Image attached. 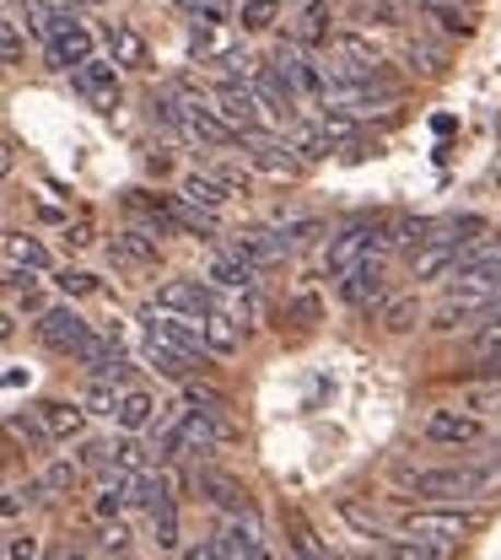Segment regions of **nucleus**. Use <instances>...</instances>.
<instances>
[{
    "label": "nucleus",
    "mask_w": 501,
    "mask_h": 560,
    "mask_svg": "<svg viewBox=\"0 0 501 560\" xmlns=\"http://www.w3.org/2000/svg\"><path fill=\"white\" fill-rule=\"evenodd\" d=\"M394 486L421 495V501H491V495H501V469H458V464L410 469V464H399Z\"/></svg>",
    "instance_id": "f257e3e1"
},
{
    "label": "nucleus",
    "mask_w": 501,
    "mask_h": 560,
    "mask_svg": "<svg viewBox=\"0 0 501 560\" xmlns=\"http://www.w3.org/2000/svg\"><path fill=\"white\" fill-rule=\"evenodd\" d=\"M226 431H221V420L215 410H184V416L167 425V436H162V458H200V453H211L215 442H221Z\"/></svg>",
    "instance_id": "f03ea898"
},
{
    "label": "nucleus",
    "mask_w": 501,
    "mask_h": 560,
    "mask_svg": "<svg viewBox=\"0 0 501 560\" xmlns=\"http://www.w3.org/2000/svg\"><path fill=\"white\" fill-rule=\"evenodd\" d=\"M340 296H346V307H357V313H372L383 296H388V254H366L357 259L346 276H340Z\"/></svg>",
    "instance_id": "7ed1b4c3"
},
{
    "label": "nucleus",
    "mask_w": 501,
    "mask_h": 560,
    "mask_svg": "<svg viewBox=\"0 0 501 560\" xmlns=\"http://www.w3.org/2000/svg\"><path fill=\"white\" fill-rule=\"evenodd\" d=\"M141 329H145V340H162V346L184 350V355H189V361H200V366L211 361V355H206V346H200V318H178V313L145 307Z\"/></svg>",
    "instance_id": "20e7f679"
},
{
    "label": "nucleus",
    "mask_w": 501,
    "mask_h": 560,
    "mask_svg": "<svg viewBox=\"0 0 501 560\" xmlns=\"http://www.w3.org/2000/svg\"><path fill=\"white\" fill-rule=\"evenodd\" d=\"M211 103L237 136H254V130H265V119H270V114H265V103H259V92H254L248 81H221Z\"/></svg>",
    "instance_id": "39448f33"
},
{
    "label": "nucleus",
    "mask_w": 501,
    "mask_h": 560,
    "mask_svg": "<svg viewBox=\"0 0 501 560\" xmlns=\"http://www.w3.org/2000/svg\"><path fill=\"white\" fill-rule=\"evenodd\" d=\"M71 81H75V92H81L86 103H97L103 114H114V108H119V97H125L119 66H114V60H97V55H86V60L71 70Z\"/></svg>",
    "instance_id": "423d86ee"
},
{
    "label": "nucleus",
    "mask_w": 501,
    "mask_h": 560,
    "mask_svg": "<svg viewBox=\"0 0 501 560\" xmlns=\"http://www.w3.org/2000/svg\"><path fill=\"white\" fill-rule=\"evenodd\" d=\"M33 335H38V346L55 350V355H75L81 340L92 335V324H86L75 307H44L38 324H33Z\"/></svg>",
    "instance_id": "0eeeda50"
},
{
    "label": "nucleus",
    "mask_w": 501,
    "mask_h": 560,
    "mask_svg": "<svg viewBox=\"0 0 501 560\" xmlns=\"http://www.w3.org/2000/svg\"><path fill=\"white\" fill-rule=\"evenodd\" d=\"M276 70L291 81V92H296V97H324V92H329L324 66H318V60H313V49H302L296 38L276 49Z\"/></svg>",
    "instance_id": "6e6552de"
},
{
    "label": "nucleus",
    "mask_w": 501,
    "mask_h": 560,
    "mask_svg": "<svg viewBox=\"0 0 501 560\" xmlns=\"http://www.w3.org/2000/svg\"><path fill=\"white\" fill-rule=\"evenodd\" d=\"M399 534H410V539H427V545H447V550H458V545L469 539V517H464V512H410V517L399 523Z\"/></svg>",
    "instance_id": "1a4fd4ad"
},
{
    "label": "nucleus",
    "mask_w": 501,
    "mask_h": 560,
    "mask_svg": "<svg viewBox=\"0 0 501 560\" xmlns=\"http://www.w3.org/2000/svg\"><path fill=\"white\" fill-rule=\"evenodd\" d=\"M372 248H377V226H366V221L346 226V232H340V237L324 248V276L340 280L346 270H351V265H357V259H366Z\"/></svg>",
    "instance_id": "9d476101"
},
{
    "label": "nucleus",
    "mask_w": 501,
    "mask_h": 560,
    "mask_svg": "<svg viewBox=\"0 0 501 560\" xmlns=\"http://www.w3.org/2000/svg\"><path fill=\"white\" fill-rule=\"evenodd\" d=\"M151 307H162V313H178V318H206L215 307V291L206 280H167L162 291H156V302Z\"/></svg>",
    "instance_id": "9b49d317"
},
{
    "label": "nucleus",
    "mask_w": 501,
    "mask_h": 560,
    "mask_svg": "<svg viewBox=\"0 0 501 560\" xmlns=\"http://www.w3.org/2000/svg\"><path fill=\"white\" fill-rule=\"evenodd\" d=\"M486 436V420L469 416V410H431L427 416V442L436 447H469Z\"/></svg>",
    "instance_id": "f8f14e48"
},
{
    "label": "nucleus",
    "mask_w": 501,
    "mask_h": 560,
    "mask_svg": "<svg viewBox=\"0 0 501 560\" xmlns=\"http://www.w3.org/2000/svg\"><path fill=\"white\" fill-rule=\"evenodd\" d=\"M44 55H49V66L55 70H75L86 55H92V33H86L75 16H66V22L44 38Z\"/></svg>",
    "instance_id": "ddd939ff"
},
{
    "label": "nucleus",
    "mask_w": 501,
    "mask_h": 560,
    "mask_svg": "<svg viewBox=\"0 0 501 560\" xmlns=\"http://www.w3.org/2000/svg\"><path fill=\"white\" fill-rule=\"evenodd\" d=\"M248 145V156H254V167L259 173H270V178H291L302 162H296V151H291V140L281 136H265V130H254V136H243Z\"/></svg>",
    "instance_id": "4468645a"
},
{
    "label": "nucleus",
    "mask_w": 501,
    "mask_h": 560,
    "mask_svg": "<svg viewBox=\"0 0 501 560\" xmlns=\"http://www.w3.org/2000/svg\"><path fill=\"white\" fill-rule=\"evenodd\" d=\"M195 486H200V495H206L211 506H221L226 517H243V512H254V495H248V486H237L232 475L200 469V475H195Z\"/></svg>",
    "instance_id": "2eb2a0df"
},
{
    "label": "nucleus",
    "mask_w": 501,
    "mask_h": 560,
    "mask_svg": "<svg viewBox=\"0 0 501 560\" xmlns=\"http://www.w3.org/2000/svg\"><path fill=\"white\" fill-rule=\"evenodd\" d=\"M108 60L119 70H151V44L141 38V27H130V22H108Z\"/></svg>",
    "instance_id": "dca6fc26"
},
{
    "label": "nucleus",
    "mask_w": 501,
    "mask_h": 560,
    "mask_svg": "<svg viewBox=\"0 0 501 560\" xmlns=\"http://www.w3.org/2000/svg\"><path fill=\"white\" fill-rule=\"evenodd\" d=\"M243 44H237V27L232 22H215V27H195L189 33V55L200 60V66H221V60H232Z\"/></svg>",
    "instance_id": "f3484780"
},
{
    "label": "nucleus",
    "mask_w": 501,
    "mask_h": 560,
    "mask_svg": "<svg viewBox=\"0 0 501 560\" xmlns=\"http://www.w3.org/2000/svg\"><path fill=\"white\" fill-rule=\"evenodd\" d=\"M178 200H184V206H195V210H211V215H221V210L232 206V189H226L215 173H184Z\"/></svg>",
    "instance_id": "a211bd4d"
},
{
    "label": "nucleus",
    "mask_w": 501,
    "mask_h": 560,
    "mask_svg": "<svg viewBox=\"0 0 501 560\" xmlns=\"http://www.w3.org/2000/svg\"><path fill=\"white\" fill-rule=\"evenodd\" d=\"M108 259L125 265V270H151V265L162 259V248H156L151 232H136V226H130V232H119V237L108 243Z\"/></svg>",
    "instance_id": "6ab92c4d"
},
{
    "label": "nucleus",
    "mask_w": 501,
    "mask_h": 560,
    "mask_svg": "<svg viewBox=\"0 0 501 560\" xmlns=\"http://www.w3.org/2000/svg\"><path fill=\"white\" fill-rule=\"evenodd\" d=\"M33 416H38V425H44L55 442H71V436H81V431H86V410H81V405H71V399H44Z\"/></svg>",
    "instance_id": "aec40b11"
},
{
    "label": "nucleus",
    "mask_w": 501,
    "mask_h": 560,
    "mask_svg": "<svg viewBox=\"0 0 501 560\" xmlns=\"http://www.w3.org/2000/svg\"><path fill=\"white\" fill-rule=\"evenodd\" d=\"M254 280H259V270L243 265L232 248H221V254L211 259V270H206V285H211V291H248Z\"/></svg>",
    "instance_id": "412c9836"
},
{
    "label": "nucleus",
    "mask_w": 501,
    "mask_h": 560,
    "mask_svg": "<svg viewBox=\"0 0 501 560\" xmlns=\"http://www.w3.org/2000/svg\"><path fill=\"white\" fill-rule=\"evenodd\" d=\"M200 346H206V355H237V350H243V329H237L221 307H211V313L200 318Z\"/></svg>",
    "instance_id": "4be33fe9"
},
{
    "label": "nucleus",
    "mask_w": 501,
    "mask_h": 560,
    "mask_svg": "<svg viewBox=\"0 0 501 560\" xmlns=\"http://www.w3.org/2000/svg\"><path fill=\"white\" fill-rule=\"evenodd\" d=\"M156 410H162V405H156V399H151L145 388H119V405H114V420H119V431H136V436H141L145 425L156 420Z\"/></svg>",
    "instance_id": "5701e85b"
},
{
    "label": "nucleus",
    "mask_w": 501,
    "mask_h": 560,
    "mask_svg": "<svg viewBox=\"0 0 501 560\" xmlns=\"http://www.w3.org/2000/svg\"><path fill=\"white\" fill-rule=\"evenodd\" d=\"M0 248H5V259H11L16 270H27V276H44V270H49V248H44L38 237H27V232L0 237Z\"/></svg>",
    "instance_id": "b1692460"
},
{
    "label": "nucleus",
    "mask_w": 501,
    "mask_h": 560,
    "mask_svg": "<svg viewBox=\"0 0 501 560\" xmlns=\"http://www.w3.org/2000/svg\"><path fill=\"white\" fill-rule=\"evenodd\" d=\"M431 16V27L442 33V38H475V27H480V16H475V5H421Z\"/></svg>",
    "instance_id": "393cba45"
},
{
    "label": "nucleus",
    "mask_w": 501,
    "mask_h": 560,
    "mask_svg": "<svg viewBox=\"0 0 501 560\" xmlns=\"http://www.w3.org/2000/svg\"><path fill=\"white\" fill-rule=\"evenodd\" d=\"M405 60H410V70H421V75H442L447 70V49L431 44L427 33H410L405 38Z\"/></svg>",
    "instance_id": "a878e982"
},
{
    "label": "nucleus",
    "mask_w": 501,
    "mask_h": 560,
    "mask_svg": "<svg viewBox=\"0 0 501 560\" xmlns=\"http://www.w3.org/2000/svg\"><path fill=\"white\" fill-rule=\"evenodd\" d=\"M145 361L162 372V377H173V383H189V372L200 366V361H189L184 350H173V346H162V340H145Z\"/></svg>",
    "instance_id": "bb28decb"
},
{
    "label": "nucleus",
    "mask_w": 501,
    "mask_h": 560,
    "mask_svg": "<svg viewBox=\"0 0 501 560\" xmlns=\"http://www.w3.org/2000/svg\"><path fill=\"white\" fill-rule=\"evenodd\" d=\"M377 307H383V329H388V335H410V329H416V318H421L416 291H410V296H383Z\"/></svg>",
    "instance_id": "cd10ccee"
},
{
    "label": "nucleus",
    "mask_w": 501,
    "mask_h": 560,
    "mask_svg": "<svg viewBox=\"0 0 501 560\" xmlns=\"http://www.w3.org/2000/svg\"><path fill=\"white\" fill-rule=\"evenodd\" d=\"M281 22V0H243L237 5V27L243 33H270Z\"/></svg>",
    "instance_id": "c85d7f7f"
},
{
    "label": "nucleus",
    "mask_w": 501,
    "mask_h": 560,
    "mask_svg": "<svg viewBox=\"0 0 501 560\" xmlns=\"http://www.w3.org/2000/svg\"><path fill=\"white\" fill-rule=\"evenodd\" d=\"M464 410H469V416H480V420H501V377L464 388Z\"/></svg>",
    "instance_id": "c756f323"
},
{
    "label": "nucleus",
    "mask_w": 501,
    "mask_h": 560,
    "mask_svg": "<svg viewBox=\"0 0 501 560\" xmlns=\"http://www.w3.org/2000/svg\"><path fill=\"white\" fill-rule=\"evenodd\" d=\"M81 486V464L75 458H55V464H44V475H38V490H49V495H71Z\"/></svg>",
    "instance_id": "7c9ffc66"
},
{
    "label": "nucleus",
    "mask_w": 501,
    "mask_h": 560,
    "mask_svg": "<svg viewBox=\"0 0 501 560\" xmlns=\"http://www.w3.org/2000/svg\"><path fill=\"white\" fill-rule=\"evenodd\" d=\"M145 517H151V545H156V550H178V501L151 506Z\"/></svg>",
    "instance_id": "2f4dec72"
},
{
    "label": "nucleus",
    "mask_w": 501,
    "mask_h": 560,
    "mask_svg": "<svg viewBox=\"0 0 501 560\" xmlns=\"http://www.w3.org/2000/svg\"><path fill=\"white\" fill-rule=\"evenodd\" d=\"M5 431H11V436H16L27 453H49V447H55V436L38 425V416H33V410H27V416H11V420H5Z\"/></svg>",
    "instance_id": "473e14b6"
},
{
    "label": "nucleus",
    "mask_w": 501,
    "mask_h": 560,
    "mask_svg": "<svg viewBox=\"0 0 501 560\" xmlns=\"http://www.w3.org/2000/svg\"><path fill=\"white\" fill-rule=\"evenodd\" d=\"M151 464V453H145V442L136 431H125L119 442H108V469H145Z\"/></svg>",
    "instance_id": "72a5a7b5"
},
{
    "label": "nucleus",
    "mask_w": 501,
    "mask_h": 560,
    "mask_svg": "<svg viewBox=\"0 0 501 560\" xmlns=\"http://www.w3.org/2000/svg\"><path fill=\"white\" fill-rule=\"evenodd\" d=\"M388 556H394V560H453L458 550H447V545H427V539H410V534H399V539H388Z\"/></svg>",
    "instance_id": "f704fd0d"
},
{
    "label": "nucleus",
    "mask_w": 501,
    "mask_h": 560,
    "mask_svg": "<svg viewBox=\"0 0 501 560\" xmlns=\"http://www.w3.org/2000/svg\"><path fill=\"white\" fill-rule=\"evenodd\" d=\"M184 16L195 27H215V22H232V5L226 0H184Z\"/></svg>",
    "instance_id": "c9c22d12"
},
{
    "label": "nucleus",
    "mask_w": 501,
    "mask_h": 560,
    "mask_svg": "<svg viewBox=\"0 0 501 560\" xmlns=\"http://www.w3.org/2000/svg\"><path fill=\"white\" fill-rule=\"evenodd\" d=\"M324 38H329V11H324V5H307V11H302V38H296V44L313 49V44H324Z\"/></svg>",
    "instance_id": "e433bc0d"
},
{
    "label": "nucleus",
    "mask_w": 501,
    "mask_h": 560,
    "mask_svg": "<svg viewBox=\"0 0 501 560\" xmlns=\"http://www.w3.org/2000/svg\"><path fill=\"white\" fill-rule=\"evenodd\" d=\"M114 405H119V383H92L86 399H81L86 416H114Z\"/></svg>",
    "instance_id": "4c0bfd02"
},
{
    "label": "nucleus",
    "mask_w": 501,
    "mask_h": 560,
    "mask_svg": "<svg viewBox=\"0 0 501 560\" xmlns=\"http://www.w3.org/2000/svg\"><path fill=\"white\" fill-rule=\"evenodd\" d=\"M97 545H103V550H114V556H125V550H130V528H125L119 517H103V534H97Z\"/></svg>",
    "instance_id": "58836bf2"
},
{
    "label": "nucleus",
    "mask_w": 501,
    "mask_h": 560,
    "mask_svg": "<svg viewBox=\"0 0 501 560\" xmlns=\"http://www.w3.org/2000/svg\"><path fill=\"white\" fill-rule=\"evenodd\" d=\"M55 285H60L66 296H92V291H97V276H86V270H60Z\"/></svg>",
    "instance_id": "ea45409f"
},
{
    "label": "nucleus",
    "mask_w": 501,
    "mask_h": 560,
    "mask_svg": "<svg viewBox=\"0 0 501 560\" xmlns=\"http://www.w3.org/2000/svg\"><path fill=\"white\" fill-rule=\"evenodd\" d=\"M75 464H81V475H86V469H108V442H81Z\"/></svg>",
    "instance_id": "a19ab883"
},
{
    "label": "nucleus",
    "mask_w": 501,
    "mask_h": 560,
    "mask_svg": "<svg viewBox=\"0 0 501 560\" xmlns=\"http://www.w3.org/2000/svg\"><path fill=\"white\" fill-rule=\"evenodd\" d=\"M399 5H405V0H372V5H366V16H377L383 27H399V22H405V11H399Z\"/></svg>",
    "instance_id": "79ce46f5"
},
{
    "label": "nucleus",
    "mask_w": 501,
    "mask_h": 560,
    "mask_svg": "<svg viewBox=\"0 0 501 560\" xmlns=\"http://www.w3.org/2000/svg\"><path fill=\"white\" fill-rule=\"evenodd\" d=\"M33 495H38V490H0V517H16Z\"/></svg>",
    "instance_id": "37998d69"
},
{
    "label": "nucleus",
    "mask_w": 501,
    "mask_h": 560,
    "mask_svg": "<svg viewBox=\"0 0 501 560\" xmlns=\"http://www.w3.org/2000/svg\"><path fill=\"white\" fill-rule=\"evenodd\" d=\"M66 248H71V254L92 248V226H86V221H71V226H66Z\"/></svg>",
    "instance_id": "c03bdc74"
},
{
    "label": "nucleus",
    "mask_w": 501,
    "mask_h": 560,
    "mask_svg": "<svg viewBox=\"0 0 501 560\" xmlns=\"http://www.w3.org/2000/svg\"><path fill=\"white\" fill-rule=\"evenodd\" d=\"M189 560H232V556H226V545H221V539H211V545H195Z\"/></svg>",
    "instance_id": "a18cd8bd"
},
{
    "label": "nucleus",
    "mask_w": 501,
    "mask_h": 560,
    "mask_svg": "<svg viewBox=\"0 0 501 560\" xmlns=\"http://www.w3.org/2000/svg\"><path fill=\"white\" fill-rule=\"evenodd\" d=\"M5 560H38V545H33V539H11Z\"/></svg>",
    "instance_id": "49530a36"
},
{
    "label": "nucleus",
    "mask_w": 501,
    "mask_h": 560,
    "mask_svg": "<svg viewBox=\"0 0 501 560\" xmlns=\"http://www.w3.org/2000/svg\"><path fill=\"white\" fill-rule=\"evenodd\" d=\"M11 167H16V151H11V140H0V178H11Z\"/></svg>",
    "instance_id": "de8ad7c7"
},
{
    "label": "nucleus",
    "mask_w": 501,
    "mask_h": 560,
    "mask_svg": "<svg viewBox=\"0 0 501 560\" xmlns=\"http://www.w3.org/2000/svg\"><path fill=\"white\" fill-rule=\"evenodd\" d=\"M405 5H475V0H405Z\"/></svg>",
    "instance_id": "09e8293b"
},
{
    "label": "nucleus",
    "mask_w": 501,
    "mask_h": 560,
    "mask_svg": "<svg viewBox=\"0 0 501 560\" xmlns=\"http://www.w3.org/2000/svg\"><path fill=\"white\" fill-rule=\"evenodd\" d=\"M66 11H81V5H108V0H60Z\"/></svg>",
    "instance_id": "8fccbe9b"
},
{
    "label": "nucleus",
    "mask_w": 501,
    "mask_h": 560,
    "mask_svg": "<svg viewBox=\"0 0 501 560\" xmlns=\"http://www.w3.org/2000/svg\"><path fill=\"white\" fill-rule=\"evenodd\" d=\"M55 560H92V556H81V550H60Z\"/></svg>",
    "instance_id": "3c124183"
},
{
    "label": "nucleus",
    "mask_w": 501,
    "mask_h": 560,
    "mask_svg": "<svg viewBox=\"0 0 501 560\" xmlns=\"http://www.w3.org/2000/svg\"><path fill=\"white\" fill-rule=\"evenodd\" d=\"M5 335H11V318H5V313H0V340H5Z\"/></svg>",
    "instance_id": "603ef678"
},
{
    "label": "nucleus",
    "mask_w": 501,
    "mask_h": 560,
    "mask_svg": "<svg viewBox=\"0 0 501 560\" xmlns=\"http://www.w3.org/2000/svg\"><path fill=\"white\" fill-rule=\"evenodd\" d=\"M486 318H501V296H497V302H491V313H486Z\"/></svg>",
    "instance_id": "864d4df0"
},
{
    "label": "nucleus",
    "mask_w": 501,
    "mask_h": 560,
    "mask_svg": "<svg viewBox=\"0 0 501 560\" xmlns=\"http://www.w3.org/2000/svg\"><path fill=\"white\" fill-rule=\"evenodd\" d=\"M346 560H377V556H366V550H357V556H346Z\"/></svg>",
    "instance_id": "5fc2aeb1"
},
{
    "label": "nucleus",
    "mask_w": 501,
    "mask_h": 560,
    "mask_svg": "<svg viewBox=\"0 0 501 560\" xmlns=\"http://www.w3.org/2000/svg\"><path fill=\"white\" fill-rule=\"evenodd\" d=\"M0 291H5V276H0Z\"/></svg>",
    "instance_id": "6e6d98bb"
}]
</instances>
